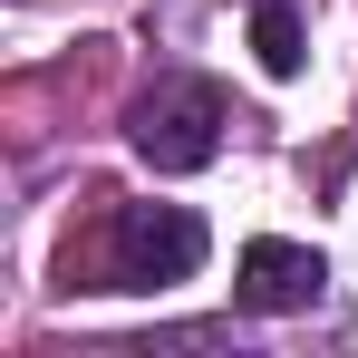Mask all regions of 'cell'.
Here are the masks:
<instances>
[{
  "instance_id": "cell-3",
  "label": "cell",
  "mask_w": 358,
  "mask_h": 358,
  "mask_svg": "<svg viewBox=\"0 0 358 358\" xmlns=\"http://www.w3.org/2000/svg\"><path fill=\"white\" fill-rule=\"evenodd\" d=\"M329 291V262L310 252V242H242V281H233V300L242 310H262V320H281V310H310V300Z\"/></svg>"
},
{
  "instance_id": "cell-2",
  "label": "cell",
  "mask_w": 358,
  "mask_h": 358,
  "mask_svg": "<svg viewBox=\"0 0 358 358\" xmlns=\"http://www.w3.org/2000/svg\"><path fill=\"white\" fill-rule=\"evenodd\" d=\"M223 126H233V107H223L213 78H165V87L136 97L126 136H136V155H145L155 175H203V165L223 155Z\"/></svg>"
},
{
  "instance_id": "cell-1",
  "label": "cell",
  "mask_w": 358,
  "mask_h": 358,
  "mask_svg": "<svg viewBox=\"0 0 358 358\" xmlns=\"http://www.w3.org/2000/svg\"><path fill=\"white\" fill-rule=\"evenodd\" d=\"M203 213H184V203H117V223H107V262H97V281L87 291H175L203 271Z\"/></svg>"
},
{
  "instance_id": "cell-4",
  "label": "cell",
  "mask_w": 358,
  "mask_h": 358,
  "mask_svg": "<svg viewBox=\"0 0 358 358\" xmlns=\"http://www.w3.org/2000/svg\"><path fill=\"white\" fill-rule=\"evenodd\" d=\"M252 49L271 78H300V10L291 0H252Z\"/></svg>"
}]
</instances>
